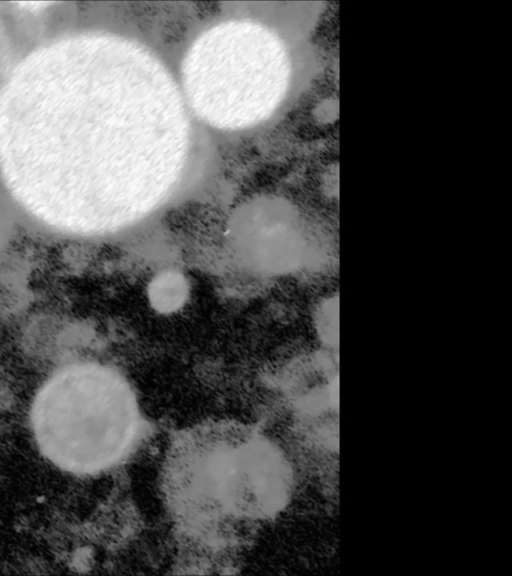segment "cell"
<instances>
[{
  "label": "cell",
  "instance_id": "1",
  "mask_svg": "<svg viewBox=\"0 0 512 576\" xmlns=\"http://www.w3.org/2000/svg\"><path fill=\"white\" fill-rule=\"evenodd\" d=\"M31 420L43 454L80 474L116 464L138 429L130 389L114 371L95 364L73 365L51 377L33 402Z\"/></svg>",
  "mask_w": 512,
  "mask_h": 576
},
{
  "label": "cell",
  "instance_id": "2",
  "mask_svg": "<svg viewBox=\"0 0 512 576\" xmlns=\"http://www.w3.org/2000/svg\"><path fill=\"white\" fill-rule=\"evenodd\" d=\"M311 328L322 351L336 354L339 342V297L335 280L323 286L310 314Z\"/></svg>",
  "mask_w": 512,
  "mask_h": 576
},
{
  "label": "cell",
  "instance_id": "3",
  "mask_svg": "<svg viewBox=\"0 0 512 576\" xmlns=\"http://www.w3.org/2000/svg\"><path fill=\"white\" fill-rule=\"evenodd\" d=\"M184 279L176 273H165L157 278L151 287V297L157 308L172 311L179 307L186 296Z\"/></svg>",
  "mask_w": 512,
  "mask_h": 576
}]
</instances>
